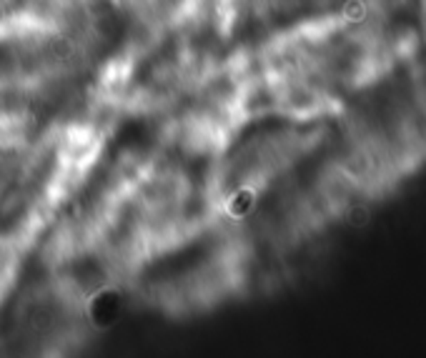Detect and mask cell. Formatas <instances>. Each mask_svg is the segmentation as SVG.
Wrapping results in <instances>:
<instances>
[{
  "mask_svg": "<svg viewBox=\"0 0 426 358\" xmlns=\"http://www.w3.org/2000/svg\"><path fill=\"white\" fill-rule=\"evenodd\" d=\"M323 183L346 211L389 198L426 168V60L421 48L331 115Z\"/></svg>",
  "mask_w": 426,
  "mask_h": 358,
  "instance_id": "obj_1",
  "label": "cell"
},
{
  "mask_svg": "<svg viewBox=\"0 0 426 358\" xmlns=\"http://www.w3.org/2000/svg\"><path fill=\"white\" fill-rule=\"evenodd\" d=\"M414 15H416V28H419L421 53L426 60V0H414Z\"/></svg>",
  "mask_w": 426,
  "mask_h": 358,
  "instance_id": "obj_2",
  "label": "cell"
}]
</instances>
